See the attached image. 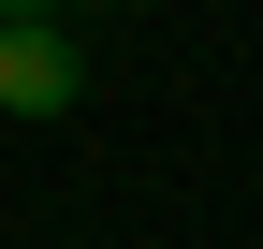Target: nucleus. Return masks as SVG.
<instances>
[{
    "label": "nucleus",
    "instance_id": "f257e3e1",
    "mask_svg": "<svg viewBox=\"0 0 263 249\" xmlns=\"http://www.w3.org/2000/svg\"><path fill=\"white\" fill-rule=\"evenodd\" d=\"M88 44H73V0H0V117H73Z\"/></svg>",
    "mask_w": 263,
    "mask_h": 249
}]
</instances>
